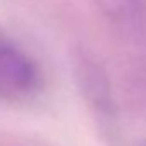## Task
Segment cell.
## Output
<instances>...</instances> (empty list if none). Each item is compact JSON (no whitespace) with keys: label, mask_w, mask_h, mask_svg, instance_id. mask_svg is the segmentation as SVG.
I'll return each mask as SVG.
<instances>
[{"label":"cell","mask_w":146,"mask_h":146,"mask_svg":"<svg viewBox=\"0 0 146 146\" xmlns=\"http://www.w3.org/2000/svg\"><path fill=\"white\" fill-rule=\"evenodd\" d=\"M81 79L84 81L86 93L93 98V102L96 105H108V102H110L108 100V84H107L105 76L102 74L100 67L84 60L83 69H81Z\"/></svg>","instance_id":"obj_2"},{"label":"cell","mask_w":146,"mask_h":146,"mask_svg":"<svg viewBox=\"0 0 146 146\" xmlns=\"http://www.w3.org/2000/svg\"><path fill=\"white\" fill-rule=\"evenodd\" d=\"M136 146H146V141H144V143H139V144H136Z\"/></svg>","instance_id":"obj_4"},{"label":"cell","mask_w":146,"mask_h":146,"mask_svg":"<svg viewBox=\"0 0 146 146\" xmlns=\"http://www.w3.org/2000/svg\"><path fill=\"white\" fill-rule=\"evenodd\" d=\"M98 4L112 21L119 23H131L139 9L137 0H98Z\"/></svg>","instance_id":"obj_3"},{"label":"cell","mask_w":146,"mask_h":146,"mask_svg":"<svg viewBox=\"0 0 146 146\" xmlns=\"http://www.w3.org/2000/svg\"><path fill=\"white\" fill-rule=\"evenodd\" d=\"M40 70L12 40L0 35V98L19 102L40 88Z\"/></svg>","instance_id":"obj_1"}]
</instances>
